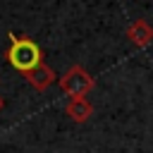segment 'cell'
<instances>
[{
  "label": "cell",
  "mask_w": 153,
  "mask_h": 153,
  "mask_svg": "<svg viewBox=\"0 0 153 153\" xmlns=\"http://www.w3.org/2000/svg\"><path fill=\"white\" fill-rule=\"evenodd\" d=\"M10 38L12 41L7 48V62L24 74L33 72L41 65V48L31 38H17V36H10Z\"/></svg>",
  "instance_id": "cell-1"
},
{
  "label": "cell",
  "mask_w": 153,
  "mask_h": 153,
  "mask_svg": "<svg viewBox=\"0 0 153 153\" xmlns=\"http://www.w3.org/2000/svg\"><path fill=\"white\" fill-rule=\"evenodd\" d=\"M93 86V79L81 69V67H72L65 76H62V88L69 93V96H84L88 88Z\"/></svg>",
  "instance_id": "cell-2"
},
{
  "label": "cell",
  "mask_w": 153,
  "mask_h": 153,
  "mask_svg": "<svg viewBox=\"0 0 153 153\" xmlns=\"http://www.w3.org/2000/svg\"><path fill=\"white\" fill-rule=\"evenodd\" d=\"M127 38L139 45V48H146L153 43V26L146 22V19H134L129 26H127Z\"/></svg>",
  "instance_id": "cell-3"
},
{
  "label": "cell",
  "mask_w": 153,
  "mask_h": 153,
  "mask_svg": "<svg viewBox=\"0 0 153 153\" xmlns=\"http://www.w3.org/2000/svg\"><path fill=\"white\" fill-rule=\"evenodd\" d=\"M29 79H31V84H33V86L43 88V86H48V84L53 81V72H50V69H48V67L41 62V65H38L33 72H29Z\"/></svg>",
  "instance_id": "cell-4"
},
{
  "label": "cell",
  "mask_w": 153,
  "mask_h": 153,
  "mask_svg": "<svg viewBox=\"0 0 153 153\" xmlns=\"http://www.w3.org/2000/svg\"><path fill=\"white\" fill-rule=\"evenodd\" d=\"M69 112H72V117H74V120H86V117H88V112H91V105H88L86 100L76 98V100L69 105Z\"/></svg>",
  "instance_id": "cell-5"
}]
</instances>
